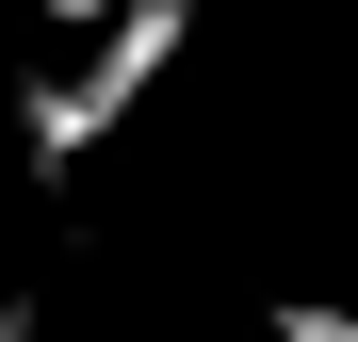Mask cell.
I'll use <instances>...</instances> for the list:
<instances>
[{
	"mask_svg": "<svg viewBox=\"0 0 358 342\" xmlns=\"http://www.w3.org/2000/svg\"><path fill=\"white\" fill-rule=\"evenodd\" d=\"M179 49H196V0H131V17H114V33L82 49V66H66V98L98 114V147H114V131H131V98H147L163 66H179Z\"/></svg>",
	"mask_w": 358,
	"mask_h": 342,
	"instance_id": "cell-1",
	"label": "cell"
},
{
	"mask_svg": "<svg viewBox=\"0 0 358 342\" xmlns=\"http://www.w3.org/2000/svg\"><path fill=\"white\" fill-rule=\"evenodd\" d=\"M17 147H33V180H82V147H98V114L66 98V66H17Z\"/></svg>",
	"mask_w": 358,
	"mask_h": 342,
	"instance_id": "cell-2",
	"label": "cell"
},
{
	"mask_svg": "<svg viewBox=\"0 0 358 342\" xmlns=\"http://www.w3.org/2000/svg\"><path fill=\"white\" fill-rule=\"evenodd\" d=\"M277 342H358V310L342 294H277Z\"/></svg>",
	"mask_w": 358,
	"mask_h": 342,
	"instance_id": "cell-3",
	"label": "cell"
},
{
	"mask_svg": "<svg viewBox=\"0 0 358 342\" xmlns=\"http://www.w3.org/2000/svg\"><path fill=\"white\" fill-rule=\"evenodd\" d=\"M114 17H131V0H33V33H82V49H98Z\"/></svg>",
	"mask_w": 358,
	"mask_h": 342,
	"instance_id": "cell-4",
	"label": "cell"
},
{
	"mask_svg": "<svg viewBox=\"0 0 358 342\" xmlns=\"http://www.w3.org/2000/svg\"><path fill=\"white\" fill-rule=\"evenodd\" d=\"M0 342H33V294H17V310H0Z\"/></svg>",
	"mask_w": 358,
	"mask_h": 342,
	"instance_id": "cell-5",
	"label": "cell"
}]
</instances>
